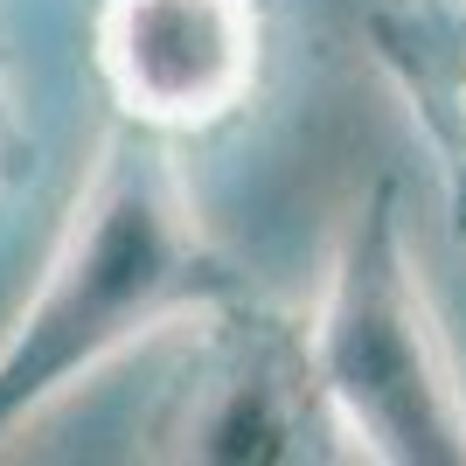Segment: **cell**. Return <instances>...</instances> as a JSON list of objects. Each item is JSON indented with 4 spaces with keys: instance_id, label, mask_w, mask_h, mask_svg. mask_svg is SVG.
I'll list each match as a JSON object with an SVG mask.
<instances>
[{
    "instance_id": "1",
    "label": "cell",
    "mask_w": 466,
    "mask_h": 466,
    "mask_svg": "<svg viewBox=\"0 0 466 466\" xmlns=\"http://www.w3.org/2000/svg\"><path fill=\"white\" fill-rule=\"evenodd\" d=\"M251 292L258 279L195 209L175 139L118 118L97 139L28 307L0 334V446L112 355L160 328H195Z\"/></svg>"
},
{
    "instance_id": "2",
    "label": "cell",
    "mask_w": 466,
    "mask_h": 466,
    "mask_svg": "<svg viewBox=\"0 0 466 466\" xmlns=\"http://www.w3.org/2000/svg\"><path fill=\"white\" fill-rule=\"evenodd\" d=\"M299 334L341 460L466 466V376L410 251L397 175L370 181L341 216Z\"/></svg>"
},
{
    "instance_id": "3",
    "label": "cell",
    "mask_w": 466,
    "mask_h": 466,
    "mask_svg": "<svg viewBox=\"0 0 466 466\" xmlns=\"http://www.w3.org/2000/svg\"><path fill=\"white\" fill-rule=\"evenodd\" d=\"M154 460L202 466H320L341 460L328 404L307 370V334L265 292L202 320V349L175 383Z\"/></svg>"
},
{
    "instance_id": "4",
    "label": "cell",
    "mask_w": 466,
    "mask_h": 466,
    "mask_svg": "<svg viewBox=\"0 0 466 466\" xmlns=\"http://www.w3.org/2000/svg\"><path fill=\"white\" fill-rule=\"evenodd\" d=\"M91 63L126 126L160 139L216 133L265 77L258 0H97Z\"/></svg>"
},
{
    "instance_id": "5",
    "label": "cell",
    "mask_w": 466,
    "mask_h": 466,
    "mask_svg": "<svg viewBox=\"0 0 466 466\" xmlns=\"http://www.w3.org/2000/svg\"><path fill=\"white\" fill-rule=\"evenodd\" d=\"M362 49L425 139L452 237L466 244V0H370Z\"/></svg>"
},
{
    "instance_id": "6",
    "label": "cell",
    "mask_w": 466,
    "mask_h": 466,
    "mask_svg": "<svg viewBox=\"0 0 466 466\" xmlns=\"http://www.w3.org/2000/svg\"><path fill=\"white\" fill-rule=\"evenodd\" d=\"M0 154H7V105H0Z\"/></svg>"
}]
</instances>
